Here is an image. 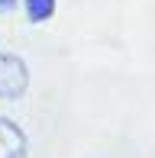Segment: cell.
<instances>
[{"label": "cell", "instance_id": "obj_1", "mask_svg": "<svg viewBox=\"0 0 155 158\" xmlns=\"http://www.w3.org/2000/svg\"><path fill=\"white\" fill-rule=\"evenodd\" d=\"M29 90V64L23 55L0 48V100H19Z\"/></svg>", "mask_w": 155, "mask_h": 158}, {"label": "cell", "instance_id": "obj_2", "mask_svg": "<svg viewBox=\"0 0 155 158\" xmlns=\"http://www.w3.org/2000/svg\"><path fill=\"white\" fill-rule=\"evenodd\" d=\"M0 158H29L26 132L6 116H0Z\"/></svg>", "mask_w": 155, "mask_h": 158}, {"label": "cell", "instance_id": "obj_3", "mask_svg": "<svg viewBox=\"0 0 155 158\" xmlns=\"http://www.w3.org/2000/svg\"><path fill=\"white\" fill-rule=\"evenodd\" d=\"M55 0H26V13H29L32 23H45V19L55 16Z\"/></svg>", "mask_w": 155, "mask_h": 158}, {"label": "cell", "instance_id": "obj_4", "mask_svg": "<svg viewBox=\"0 0 155 158\" xmlns=\"http://www.w3.org/2000/svg\"><path fill=\"white\" fill-rule=\"evenodd\" d=\"M13 6H16V0H0V13H10Z\"/></svg>", "mask_w": 155, "mask_h": 158}]
</instances>
